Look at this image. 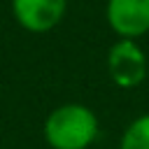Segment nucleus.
<instances>
[{"label": "nucleus", "instance_id": "nucleus-4", "mask_svg": "<svg viewBox=\"0 0 149 149\" xmlns=\"http://www.w3.org/2000/svg\"><path fill=\"white\" fill-rule=\"evenodd\" d=\"M16 23L35 35L54 30L68 9V0H9Z\"/></svg>", "mask_w": 149, "mask_h": 149}, {"label": "nucleus", "instance_id": "nucleus-2", "mask_svg": "<svg viewBox=\"0 0 149 149\" xmlns=\"http://www.w3.org/2000/svg\"><path fill=\"white\" fill-rule=\"evenodd\" d=\"M147 54L137 44V40H116L107 54V72L109 79L119 88H135L147 77Z\"/></svg>", "mask_w": 149, "mask_h": 149}, {"label": "nucleus", "instance_id": "nucleus-1", "mask_svg": "<svg viewBox=\"0 0 149 149\" xmlns=\"http://www.w3.org/2000/svg\"><path fill=\"white\" fill-rule=\"evenodd\" d=\"M98 116L81 102H65L44 119V140L51 149H88L98 137Z\"/></svg>", "mask_w": 149, "mask_h": 149}, {"label": "nucleus", "instance_id": "nucleus-5", "mask_svg": "<svg viewBox=\"0 0 149 149\" xmlns=\"http://www.w3.org/2000/svg\"><path fill=\"white\" fill-rule=\"evenodd\" d=\"M119 149H149V114H142L126 126Z\"/></svg>", "mask_w": 149, "mask_h": 149}, {"label": "nucleus", "instance_id": "nucleus-3", "mask_svg": "<svg viewBox=\"0 0 149 149\" xmlns=\"http://www.w3.org/2000/svg\"><path fill=\"white\" fill-rule=\"evenodd\" d=\"M105 19L119 40H137L149 33V0H107Z\"/></svg>", "mask_w": 149, "mask_h": 149}]
</instances>
